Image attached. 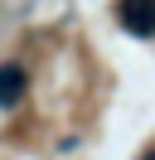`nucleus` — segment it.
I'll return each mask as SVG.
<instances>
[{
  "label": "nucleus",
  "instance_id": "7ed1b4c3",
  "mask_svg": "<svg viewBox=\"0 0 155 160\" xmlns=\"http://www.w3.org/2000/svg\"><path fill=\"white\" fill-rule=\"evenodd\" d=\"M141 160H155V146H150V150H145V155H141Z\"/></svg>",
  "mask_w": 155,
  "mask_h": 160
},
{
  "label": "nucleus",
  "instance_id": "f257e3e1",
  "mask_svg": "<svg viewBox=\"0 0 155 160\" xmlns=\"http://www.w3.org/2000/svg\"><path fill=\"white\" fill-rule=\"evenodd\" d=\"M116 20L131 34H155V0H116Z\"/></svg>",
  "mask_w": 155,
  "mask_h": 160
},
{
  "label": "nucleus",
  "instance_id": "f03ea898",
  "mask_svg": "<svg viewBox=\"0 0 155 160\" xmlns=\"http://www.w3.org/2000/svg\"><path fill=\"white\" fill-rule=\"evenodd\" d=\"M24 88H29L24 68H19V63H0V107H15V102L24 97Z\"/></svg>",
  "mask_w": 155,
  "mask_h": 160
}]
</instances>
